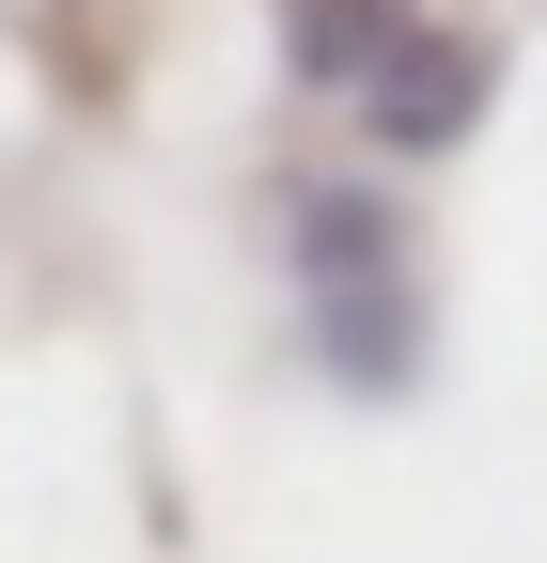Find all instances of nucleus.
Returning a JSON list of instances; mask_svg holds the SVG:
<instances>
[{
	"label": "nucleus",
	"mask_w": 547,
	"mask_h": 563,
	"mask_svg": "<svg viewBox=\"0 0 547 563\" xmlns=\"http://www.w3.org/2000/svg\"><path fill=\"white\" fill-rule=\"evenodd\" d=\"M485 110V47H438V32H391V79H376V125L391 141H454Z\"/></svg>",
	"instance_id": "nucleus-1"
}]
</instances>
